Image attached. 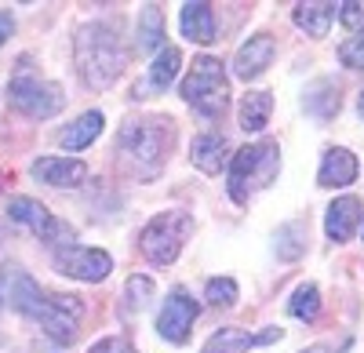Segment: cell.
<instances>
[{
    "instance_id": "cell-1",
    "label": "cell",
    "mask_w": 364,
    "mask_h": 353,
    "mask_svg": "<svg viewBox=\"0 0 364 353\" xmlns=\"http://www.w3.org/2000/svg\"><path fill=\"white\" fill-rule=\"evenodd\" d=\"M175 146V128L168 116H128L124 128L117 135V153L135 179H157L164 161L171 157Z\"/></svg>"
},
{
    "instance_id": "cell-2",
    "label": "cell",
    "mask_w": 364,
    "mask_h": 353,
    "mask_svg": "<svg viewBox=\"0 0 364 353\" xmlns=\"http://www.w3.org/2000/svg\"><path fill=\"white\" fill-rule=\"evenodd\" d=\"M73 58H77V73L80 80L91 87V92H102L109 87L120 70L128 63V51L120 44V33L106 22H87L77 29V40H73Z\"/></svg>"
},
{
    "instance_id": "cell-3",
    "label": "cell",
    "mask_w": 364,
    "mask_h": 353,
    "mask_svg": "<svg viewBox=\"0 0 364 353\" xmlns=\"http://www.w3.org/2000/svg\"><path fill=\"white\" fill-rule=\"evenodd\" d=\"M4 288H8L15 310H18L22 317H29V320H37V325H41L58 346L77 342V320H70V317L58 313V310L51 306V299H48V291H41V284L29 277V273L8 266V270H4Z\"/></svg>"
},
{
    "instance_id": "cell-4",
    "label": "cell",
    "mask_w": 364,
    "mask_h": 353,
    "mask_svg": "<svg viewBox=\"0 0 364 353\" xmlns=\"http://www.w3.org/2000/svg\"><path fill=\"white\" fill-rule=\"evenodd\" d=\"M281 171V146L273 139H259L245 146L233 161H230V197L237 204H248L259 190H266Z\"/></svg>"
},
{
    "instance_id": "cell-5",
    "label": "cell",
    "mask_w": 364,
    "mask_h": 353,
    "mask_svg": "<svg viewBox=\"0 0 364 353\" xmlns=\"http://www.w3.org/2000/svg\"><path fill=\"white\" fill-rule=\"evenodd\" d=\"M182 99H186L200 116H223L226 106H230V80H226V70L219 58L211 55H200L197 63L190 66L186 80H182Z\"/></svg>"
},
{
    "instance_id": "cell-6",
    "label": "cell",
    "mask_w": 364,
    "mask_h": 353,
    "mask_svg": "<svg viewBox=\"0 0 364 353\" xmlns=\"http://www.w3.org/2000/svg\"><path fill=\"white\" fill-rule=\"evenodd\" d=\"M190 229H193V222H190L186 212H161L139 233V248L154 266H171L182 255V244H186Z\"/></svg>"
},
{
    "instance_id": "cell-7",
    "label": "cell",
    "mask_w": 364,
    "mask_h": 353,
    "mask_svg": "<svg viewBox=\"0 0 364 353\" xmlns=\"http://www.w3.org/2000/svg\"><path fill=\"white\" fill-rule=\"evenodd\" d=\"M8 95H11V106L22 109L26 116H33V121L55 116L58 109L66 106L63 87H58L55 80H41V77H33V73H18V77H11Z\"/></svg>"
},
{
    "instance_id": "cell-8",
    "label": "cell",
    "mask_w": 364,
    "mask_h": 353,
    "mask_svg": "<svg viewBox=\"0 0 364 353\" xmlns=\"http://www.w3.org/2000/svg\"><path fill=\"white\" fill-rule=\"evenodd\" d=\"M8 215H11V222H18V226H26L29 233H33L37 241H44V244H63V241H70L73 237V229L66 226V222H58L41 200H33V197H11L8 200Z\"/></svg>"
},
{
    "instance_id": "cell-9",
    "label": "cell",
    "mask_w": 364,
    "mask_h": 353,
    "mask_svg": "<svg viewBox=\"0 0 364 353\" xmlns=\"http://www.w3.org/2000/svg\"><path fill=\"white\" fill-rule=\"evenodd\" d=\"M55 270L63 277H73V281L99 284L113 273V255L102 248H66L55 255Z\"/></svg>"
},
{
    "instance_id": "cell-10",
    "label": "cell",
    "mask_w": 364,
    "mask_h": 353,
    "mask_svg": "<svg viewBox=\"0 0 364 353\" xmlns=\"http://www.w3.org/2000/svg\"><path fill=\"white\" fill-rule=\"evenodd\" d=\"M197 313H200L197 299L190 295L186 288H175L171 295H168V303L161 306V317H157L161 339H168V342H186V339H190V328H193V320H197Z\"/></svg>"
},
{
    "instance_id": "cell-11",
    "label": "cell",
    "mask_w": 364,
    "mask_h": 353,
    "mask_svg": "<svg viewBox=\"0 0 364 353\" xmlns=\"http://www.w3.org/2000/svg\"><path fill=\"white\" fill-rule=\"evenodd\" d=\"M281 328H262V332H240V328H219L204 342L200 353H248L252 346H266V342H281Z\"/></svg>"
},
{
    "instance_id": "cell-12",
    "label": "cell",
    "mask_w": 364,
    "mask_h": 353,
    "mask_svg": "<svg viewBox=\"0 0 364 353\" xmlns=\"http://www.w3.org/2000/svg\"><path fill=\"white\" fill-rule=\"evenodd\" d=\"M84 161H73V157H41L33 161V179L44 183V186H55V190H70L84 179Z\"/></svg>"
},
{
    "instance_id": "cell-13",
    "label": "cell",
    "mask_w": 364,
    "mask_h": 353,
    "mask_svg": "<svg viewBox=\"0 0 364 353\" xmlns=\"http://www.w3.org/2000/svg\"><path fill=\"white\" fill-rule=\"evenodd\" d=\"M269 63H273V37H269V33H255L252 40H245V44L237 48V55H233V73H237L240 80H252V77H259Z\"/></svg>"
},
{
    "instance_id": "cell-14",
    "label": "cell",
    "mask_w": 364,
    "mask_h": 353,
    "mask_svg": "<svg viewBox=\"0 0 364 353\" xmlns=\"http://www.w3.org/2000/svg\"><path fill=\"white\" fill-rule=\"evenodd\" d=\"M360 200L357 197H336L331 200V208H328V219H324V229H328V237L336 241V244H346L357 226H360Z\"/></svg>"
},
{
    "instance_id": "cell-15",
    "label": "cell",
    "mask_w": 364,
    "mask_h": 353,
    "mask_svg": "<svg viewBox=\"0 0 364 353\" xmlns=\"http://www.w3.org/2000/svg\"><path fill=\"white\" fill-rule=\"evenodd\" d=\"M226 153H230V142H226V135H219V131H204V135H197L193 146H190V161H193L204 175H219V171L226 168Z\"/></svg>"
},
{
    "instance_id": "cell-16",
    "label": "cell",
    "mask_w": 364,
    "mask_h": 353,
    "mask_svg": "<svg viewBox=\"0 0 364 353\" xmlns=\"http://www.w3.org/2000/svg\"><path fill=\"white\" fill-rule=\"evenodd\" d=\"M357 157L350 150H343V146H336V150H328L324 161H321V171H317V183L324 190H336V186H350L357 179Z\"/></svg>"
},
{
    "instance_id": "cell-17",
    "label": "cell",
    "mask_w": 364,
    "mask_h": 353,
    "mask_svg": "<svg viewBox=\"0 0 364 353\" xmlns=\"http://www.w3.org/2000/svg\"><path fill=\"white\" fill-rule=\"evenodd\" d=\"M182 33L193 44L215 40V11H211V4H182Z\"/></svg>"
},
{
    "instance_id": "cell-18",
    "label": "cell",
    "mask_w": 364,
    "mask_h": 353,
    "mask_svg": "<svg viewBox=\"0 0 364 353\" xmlns=\"http://www.w3.org/2000/svg\"><path fill=\"white\" fill-rule=\"evenodd\" d=\"M99 131H102V113H99V109H91V113L77 116V121H73L63 135H58V142H63L66 150L80 153V150H87V146L99 139Z\"/></svg>"
},
{
    "instance_id": "cell-19",
    "label": "cell",
    "mask_w": 364,
    "mask_h": 353,
    "mask_svg": "<svg viewBox=\"0 0 364 353\" xmlns=\"http://www.w3.org/2000/svg\"><path fill=\"white\" fill-rule=\"evenodd\" d=\"M178 66H182V51L178 48H161L154 66H149V73H146V84L154 87V92H164V87H171V80L178 77Z\"/></svg>"
},
{
    "instance_id": "cell-20",
    "label": "cell",
    "mask_w": 364,
    "mask_h": 353,
    "mask_svg": "<svg viewBox=\"0 0 364 353\" xmlns=\"http://www.w3.org/2000/svg\"><path fill=\"white\" fill-rule=\"evenodd\" d=\"M269 109H273V102H269L266 92H248L245 99H240V128L245 131H262L266 121H269Z\"/></svg>"
},
{
    "instance_id": "cell-21",
    "label": "cell",
    "mask_w": 364,
    "mask_h": 353,
    "mask_svg": "<svg viewBox=\"0 0 364 353\" xmlns=\"http://www.w3.org/2000/svg\"><path fill=\"white\" fill-rule=\"evenodd\" d=\"M331 15H336V4H299L295 8V26L321 40L328 33V26H331Z\"/></svg>"
},
{
    "instance_id": "cell-22",
    "label": "cell",
    "mask_w": 364,
    "mask_h": 353,
    "mask_svg": "<svg viewBox=\"0 0 364 353\" xmlns=\"http://www.w3.org/2000/svg\"><path fill=\"white\" fill-rule=\"evenodd\" d=\"M161 40H164V15H161V8L146 4L142 22H139V51H157Z\"/></svg>"
},
{
    "instance_id": "cell-23",
    "label": "cell",
    "mask_w": 364,
    "mask_h": 353,
    "mask_svg": "<svg viewBox=\"0 0 364 353\" xmlns=\"http://www.w3.org/2000/svg\"><path fill=\"white\" fill-rule=\"evenodd\" d=\"M306 109L317 113V116H336L339 113V92H336V84H314L310 92H306Z\"/></svg>"
},
{
    "instance_id": "cell-24",
    "label": "cell",
    "mask_w": 364,
    "mask_h": 353,
    "mask_svg": "<svg viewBox=\"0 0 364 353\" xmlns=\"http://www.w3.org/2000/svg\"><path fill=\"white\" fill-rule=\"evenodd\" d=\"M288 310L299 320H317V313H321V291H317V284H299L291 303H288Z\"/></svg>"
},
{
    "instance_id": "cell-25",
    "label": "cell",
    "mask_w": 364,
    "mask_h": 353,
    "mask_svg": "<svg viewBox=\"0 0 364 353\" xmlns=\"http://www.w3.org/2000/svg\"><path fill=\"white\" fill-rule=\"evenodd\" d=\"M306 251V222H288L277 229V255L281 259H299Z\"/></svg>"
},
{
    "instance_id": "cell-26",
    "label": "cell",
    "mask_w": 364,
    "mask_h": 353,
    "mask_svg": "<svg viewBox=\"0 0 364 353\" xmlns=\"http://www.w3.org/2000/svg\"><path fill=\"white\" fill-rule=\"evenodd\" d=\"M237 281L233 277H211L208 284H204V299L211 303V306H233L237 303Z\"/></svg>"
},
{
    "instance_id": "cell-27",
    "label": "cell",
    "mask_w": 364,
    "mask_h": 353,
    "mask_svg": "<svg viewBox=\"0 0 364 353\" xmlns=\"http://www.w3.org/2000/svg\"><path fill=\"white\" fill-rule=\"evenodd\" d=\"M124 295H128V310L132 313H139L149 299H154V281H149V277H132L128 284H124Z\"/></svg>"
},
{
    "instance_id": "cell-28",
    "label": "cell",
    "mask_w": 364,
    "mask_h": 353,
    "mask_svg": "<svg viewBox=\"0 0 364 353\" xmlns=\"http://www.w3.org/2000/svg\"><path fill=\"white\" fill-rule=\"evenodd\" d=\"M339 58H343V66H350V70H364V29H357L350 40L339 44Z\"/></svg>"
},
{
    "instance_id": "cell-29",
    "label": "cell",
    "mask_w": 364,
    "mask_h": 353,
    "mask_svg": "<svg viewBox=\"0 0 364 353\" xmlns=\"http://www.w3.org/2000/svg\"><path fill=\"white\" fill-rule=\"evenodd\" d=\"M336 11H339V22H343L346 29H364V4H360V0L336 4Z\"/></svg>"
},
{
    "instance_id": "cell-30",
    "label": "cell",
    "mask_w": 364,
    "mask_h": 353,
    "mask_svg": "<svg viewBox=\"0 0 364 353\" xmlns=\"http://www.w3.org/2000/svg\"><path fill=\"white\" fill-rule=\"evenodd\" d=\"M87 353H139L128 339H120V335H113V339H102V342H95Z\"/></svg>"
},
{
    "instance_id": "cell-31",
    "label": "cell",
    "mask_w": 364,
    "mask_h": 353,
    "mask_svg": "<svg viewBox=\"0 0 364 353\" xmlns=\"http://www.w3.org/2000/svg\"><path fill=\"white\" fill-rule=\"evenodd\" d=\"M11 33H15V15L11 11H0V44L11 40Z\"/></svg>"
},
{
    "instance_id": "cell-32",
    "label": "cell",
    "mask_w": 364,
    "mask_h": 353,
    "mask_svg": "<svg viewBox=\"0 0 364 353\" xmlns=\"http://www.w3.org/2000/svg\"><path fill=\"white\" fill-rule=\"evenodd\" d=\"M302 353H328V349H321V346H310V349H302Z\"/></svg>"
},
{
    "instance_id": "cell-33",
    "label": "cell",
    "mask_w": 364,
    "mask_h": 353,
    "mask_svg": "<svg viewBox=\"0 0 364 353\" xmlns=\"http://www.w3.org/2000/svg\"><path fill=\"white\" fill-rule=\"evenodd\" d=\"M357 109H360V116H364V95H360V102H357Z\"/></svg>"
},
{
    "instance_id": "cell-34",
    "label": "cell",
    "mask_w": 364,
    "mask_h": 353,
    "mask_svg": "<svg viewBox=\"0 0 364 353\" xmlns=\"http://www.w3.org/2000/svg\"><path fill=\"white\" fill-rule=\"evenodd\" d=\"M0 310H4V295H0Z\"/></svg>"
}]
</instances>
